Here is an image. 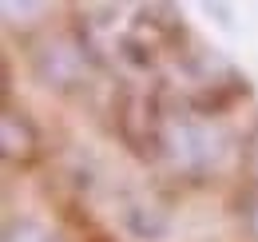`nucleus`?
<instances>
[{
    "instance_id": "obj_1",
    "label": "nucleus",
    "mask_w": 258,
    "mask_h": 242,
    "mask_svg": "<svg viewBox=\"0 0 258 242\" xmlns=\"http://www.w3.org/2000/svg\"><path fill=\"white\" fill-rule=\"evenodd\" d=\"M0 139H4V155H8L12 163H28V159L40 151V131H36V123L28 119L24 111H16V107L4 111Z\"/></svg>"
},
{
    "instance_id": "obj_2",
    "label": "nucleus",
    "mask_w": 258,
    "mask_h": 242,
    "mask_svg": "<svg viewBox=\"0 0 258 242\" xmlns=\"http://www.w3.org/2000/svg\"><path fill=\"white\" fill-rule=\"evenodd\" d=\"M123 222H127V230L135 234V238H159V234H167V226H171V218H167V211H159V207H151V203H127V211H123Z\"/></svg>"
},
{
    "instance_id": "obj_3",
    "label": "nucleus",
    "mask_w": 258,
    "mask_h": 242,
    "mask_svg": "<svg viewBox=\"0 0 258 242\" xmlns=\"http://www.w3.org/2000/svg\"><path fill=\"white\" fill-rule=\"evenodd\" d=\"M242 171H246L250 187H258V123L246 131V139H242Z\"/></svg>"
}]
</instances>
